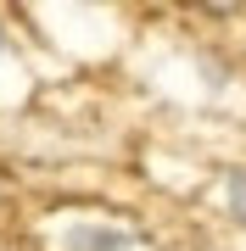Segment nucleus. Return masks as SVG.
Here are the masks:
<instances>
[{
    "instance_id": "1",
    "label": "nucleus",
    "mask_w": 246,
    "mask_h": 251,
    "mask_svg": "<svg viewBox=\"0 0 246 251\" xmlns=\"http://www.w3.org/2000/svg\"><path fill=\"white\" fill-rule=\"evenodd\" d=\"M229 206H235V218L246 224V173H235V179H229Z\"/></svg>"
}]
</instances>
